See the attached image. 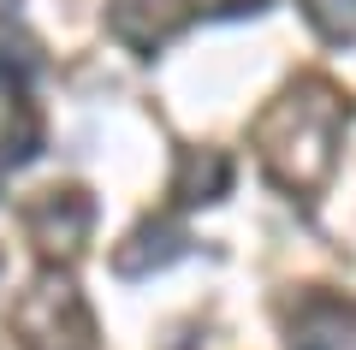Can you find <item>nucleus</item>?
Masks as SVG:
<instances>
[{
  "instance_id": "obj_3",
  "label": "nucleus",
  "mask_w": 356,
  "mask_h": 350,
  "mask_svg": "<svg viewBox=\"0 0 356 350\" xmlns=\"http://www.w3.org/2000/svg\"><path fill=\"white\" fill-rule=\"evenodd\" d=\"M89 232H95V202L77 184H54V190H42V196L24 202V238H30V250L42 262H60V267L77 262Z\"/></svg>"
},
{
  "instance_id": "obj_1",
  "label": "nucleus",
  "mask_w": 356,
  "mask_h": 350,
  "mask_svg": "<svg viewBox=\"0 0 356 350\" xmlns=\"http://www.w3.org/2000/svg\"><path fill=\"white\" fill-rule=\"evenodd\" d=\"M350 125V95H344L332 77H297L280 95L261 107V119L250 125L255 161L285 196L315 202L321 190L339 173V143Z\"/></svg>"
},
{
  "instance_id": "obj_8",
  "label": "nucleus",
  "mask_w": 356,
  "mask_h": 350,
  "mask_svg": "<svg viewBox=\"0 0 356 350\" xmlns=\"http://www.w3.org/2000/svg\"><path fill=\"white\" fill-rule=\"evenodd\" d=\"M36 72H42V48L24 36V30H0V95L18 101Z\"/></svg>"
},
{
  "instance_id": "obj_2",
  "label": "nucleus",
  "mask_w": 356,
  "mask_h": 350,
  "mask_svg": "<svg viewBox=\"0 0 356 350\" xmlns=\"http://www.w3.org/2000/svg\"><path fill=\"white\" fill-rule=\"evenodd\" d=\"M13 333L24 350H95V315L60 262H48L13 303Z\"/></svg>"
},
{
  "instance_id": "obj_12",
  "label": "nucleus",
  "mask_w": 356,
  "mask_h": 350,
  "mask_svg": "<svg viewBox=\"0 0 356 350\" xmlns=\"http://www.w3.org/2000/svg\"><path fill=\"white\" fill-rule=\"evenodd\" d=\"M0 190H6V161H0Z\"/></svg>"
},
{
  "instance_id": "obj_6",
  "label": "nucleus",
  "mask_w": 356,
  "mask_h": 350,
  "mask_svg": "<svg viewBox=\"0 0 356 350\" xmlns=\"http://www.w3.org/2000/svg\"><path fill=\"white\" fill-rule=\"evenodd\" d=\"M184 255H191V232H184V225L143 220V225H131V238L113 250V273L119 279H149V273H161V267L184 262Z\"/></svg>"
},
{
  "instance_id": "obj_10",
  "label": "nucleus",
  "mask_w": 356,
  "mask_h": 350,
  "mask_svg": "<svg viewBox=\"0 0 356 350\" xmlns=\"http://www.w3.org/2000/svg\"><path fill=\"white\" fill-rule=\"evenodd\" d=\"M297 6H303V18L315 24L321 42H332V48L356 42V0H297Z\"/></svg>"
},
{
  "instance_id": "obj_4",
  "label": "nucleus",
  "mask_w": 356,
  "mask_h": 350,
  "mask_svg": "<svg viewBox=\"0 0 356 350\" xmlns=\"http://www.w3.org/2000/svg\"><path fill=\"white\" fill-rule=\"evenodd\" d=\"M196 18L191 0H107V36L131 54H161L172 36H184Z\"/></svg>"
},
{
  "instance_id": "obj_5",
  "label": "nucleus",
  "mask_w": 356,
  "mask_h": 350,
  "mask_svg": "<svg viewBox=\"0 0 356 350\" xmlns=\"http://www.w3.org/2000/svg\"><path fill=\"white\" fill-rule=\"evenodd\" d=\"M285 333H291V350H344L356 333V303H344L339 291H303Z\"/></svg>"
},
{
  "instance_id": "obj_9",
  "label": "nucleus",
  "mask_w": 356,
  "mask_h": 350,
  "mask_svg": "<svg viewBox=\"0 0 356 350\" xmlns=\"http://www.w3.org/2000/svg\"><path fill=\"white\" fill-rule=\"evenodd\" d=\"M36 154H42V119H36V107L18 95L13 101V119H6V131H0V161L24 166V161H36Z\"/></svg>"
},
{
  "instance_id": "obj_7",
  "label": "nucleus",
  "mask_w": 356,
  "mask_h": 350,
  "mask_svg": "<svg viewBox=\"0 0 356 350\" xmlns=\"http://www.w3.org/2000/svg\"><path fill=\"white\" fill-rule=\"evenodd\" d=\"M232 190V161L226 149H178V166L166 178V196L178 208H208Z\"/></svg>"
},
{
  "instance_id": "obj_11",
  "label": "nucleus",
  "mask_w": 356,
  "mask_h": 350,
  "mask_svg": "<svg viewBox=\"0 0 356 350\" xmlns=\"http://www.w3.org/2000/svg\"><path fill=\"white\" fill-rule=\"evenodd\" d=\"M208 13H220V18H238V13H255V6H267V0H202Z\"/></svg>"
},
{
  "instance_id": "obj_13",
  "label": "nucleus",
  "mask_w": 356,
  "mask_h": 350,
  "mask_svg": "<svg viewBox=\"0 0 356 350\" xmlns=\"http://www.w3.org/2000/svg\"><path fill=\"white\" fill-rule=\"evenodd\" d=\"M6 6H13V0H0V13H6Z\"/></svg>"
}]
</instances>
